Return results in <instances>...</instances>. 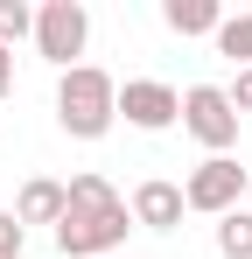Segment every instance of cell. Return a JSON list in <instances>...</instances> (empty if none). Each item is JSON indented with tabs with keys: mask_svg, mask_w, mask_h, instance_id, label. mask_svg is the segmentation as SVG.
Instances as JSON below:
<instances>
[{
	"mask_svg": "<svg viewBox=\"0 0 252 259\" xmlns=\"http://www.w3.org/2000/svg\"><path fill=\"white\" fill-rule=\"evenodd\" d=\"M119 119V84L98 70V63H70L56 77V126L70 140H105Z\"/></svg>",
	"mask_w": 252,
	"mask_h": 259,
	"instance_id": "cell-2",
	"label": "cell"
},
{
	"mask_svg": "<svg viewBox=\"0 0 252 259\" xmlns=\"http://www.w3.org/2000/svg\"><path fill=\"white\" fill-rule=\"evenodd\" d=\"M245 210H252V182H245Z\"/></svg>",
	"mask_w": 252,
	"mask_h": 259,
	"instance_id": "cell-16",
	"label": "cell"
},
{
	"mask_svg": "<svg viewBox=\"0 0 252 259\" xmlns=\"http://www.w3.org/2000/svg\"><path fill=\"white\" fill-rule=\"evenodd\" d=\"M217 56H231L238 70H252V14H224V28H217Z\"/></svg>",
	"mask_w": 252,
	"mask_h": 259,
	"instance_id": "cell-10",
	"label": "cell"
},
{
	"mask_svg": "<svg viewBox=\"0 0 252 259\" xmlns=\"http://www.w3.org/2000/svg\"><path fill=\"white\" fill-rule=\"evenodd\" d=\"M84 42H91V7H84V0H42L35 7V49H42V63L70 70V56H84Z\"/></svg>",
	"mask_w": 252,
	"mask_h": 259,
	"instance_id": "cell-3",
	"label": "cell"
},
{
	"mask_svg": "<svg viewBox=\"0 0 252 259\" xmlns=\"http://www.w3.org/2000/svg\"><path fill=\"white\" fill-rule=\"evenodd\" d=\"M21 238H28V231H21V217L0 210V259H21Z\"/></svg>",
	"mask_w": 252,
	"mask_h": 259,
	"instance_id": "cell-13",
	"label": "cell"
},
{
	"mask_svg": "<svg viewBox=\"0 0 252 259\" xmlns=\"http://www.w3.org/2000/svg\"><path fill=\"white\" fill-rule=\"evenodd\" d=\"M161 21L175 35H217L224 28V7L217 0H161Z\"/></svg>",
	"mask_w": 252,
	"mask_h": 259,
	"instance_id": "cell-9",
	"label": "cell"
},
{
	"mask_svg": "<svg viewBox=\"0 0 252 259\" xmlns=\"http://www.w3.org/2000/svg\"><path fill=\"white\" fill-rule=\"evenodd\" d=\"M224 98H231V112H238V119H245V112H252V70H238V77H231V84H224Z\"/></svg>",
	"mask_w": 252,
	"mask_h": 259,
	"instance_id": "cell-14",
	"label": "cell"
},
{
	"mask_svg": "<svg viewBox=\"0 0 252 259\" xmlns=\"http://www.w3.org/2000/svg\"><path fill=\"white\" fill-rule=\"evenodd\" d=\"M182 126L196 133L210 154H231V140H238V112H231L224 84H189V91H182Z\"/></svg>",
	"mask_w": 252,
	"mask_h": 259,
	"instance_id": "cell-5",
	"label": "cell"
},
{
	"mask_svg": "<svg viewBox=\"0 0 252 259\" xmlns=\"http://www.w3.org/2000/svg\"><path fill=\"white\" fill-rule=\"evenodd\" d=\"M63 210H70V182H56V175H28L21 182V203H14L21 224H63Z\"/></svg>",
	"mask_w": 252,
	"mask_h": 259,
	"instance_id": "cell-8",
	"label": "cell"
},
{
	"mask_svg": "<svg viewBox=\"0 0 252 259\" xmlns=\"http://www.w3.org/2000/svg\"><path fill=\"white\" fill-rule=\"evenodd\" d=\"M217 252H224V259H252V210L217 217Z\"/></svg>",
	"mask_w": 252,
	"mask_h": 259,
	"instance_id": "cell-11",
	"label": "cell"
},
{
	"mask_svg": "<svg viewBox=\"0 0 252 259\" xmlns=\"http://www.w3.org/2000/svg\"><path fill=\"white\" fill-rule=\"evenodd\" d=\"M182 182H168V175H147L140 189H133V224H147V231H175L182 224Z\"/></svg>",
	"mask_w": 252,
	"mask_h": 259,
	"instance_id": "cell-7",
	"label": "cell"
},
{
	"mask_svg": "<svg viewBox=\"0 0 252 259\" xmlns=\"http://www.w3.org/2000/svg\"><path fill=\"white\" fill-rule=\"evenodd\" d=\"M119 119L140 126V133H161V126L182 119V91L161 84V77H126L119 84Z\"/></svg>",
	"mask_w": 252,
	"mask_h": 259,
	"instance_id": "cell-6",
	"label": "cell"
},
{
	"mask_svg": "<svg viewBox=\"0 0 252 259\" xmlns=\"http://www.w3.org/2000/svg\"><path fill=\"white\" fill-rule=\"evenodd\" d=\"M126 217H133L126 196L98 168L70 175V210H63V224H56V252H70V259H119Z\"/></svg>",
	"mask_w": 252,
	"mask_h": 259,
	"instance_id": "cell-1",
	"label": "cell"
},
{
	"mask_svg": "<svg viewBox=\"0 0 252 259\" xmlns=\"http://www.w3.org/2000/svg\"><path fill=\"white\" fill-rule=\"evenodd\" d=\"M21 35H35V7L28 0H0V49H14Z\"/></svg>",
	"mask_w": 252,
	"mask_h": 259,
	"instance_id": "cell-12",
	"label": "cell"
},
{
	"mask_svg": "<svg viewBox=\"0 0 252 259\" xmlns=\"http://www.w3.org/2000/svg\"><path fill=\"white\" fill-rule=\"evenodd\" d=\"M14 91V49H0V98Z\"/></svg>",
	"mask_w": 252,
	"mask_h": 259,
	"instance_id": "cell-15",
	"label": "cell"
},
{
	"mask_svg": "<svg viewBox=\"0 0 252 259\" xmlns=\"http://www.w3.org/2000/svg\"><path fill=\"white\" fill-rule=\"evenodd\" d=\"M245 182H252V168H238L231 154H210V161L189 168L182 203H189V210H203V217H231V210H238V196H245Z\"/></svg>",
	"mask_w": 252,
	"mask_h": 259,
	"instance_id": "cell-4",
	"label": "cell"
}]
</instances>
